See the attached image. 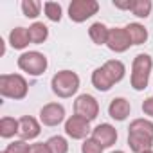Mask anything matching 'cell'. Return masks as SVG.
<instances>
[{
	"mask_svg": "<svg viewBox=\"0 0 153 153\" xmlns=\"http://www.w3.org/2000/svg\"><path fill=\"white\" fill-rule=\"evenodd\" d=\"M79 85H81V79L79 76L76 74L74 70H59L52 76L51 79V88L52 92L61 97V99H67V97H72L76 96V92L79 90Z\"/></svg>",
	"mask_w": 153,
	"mask_h": 153,
	"instance_id": "obj_1",
	"label": "cell"
},
{
	"mask_svg": "<svg viewBox=\"0 0 153 153\" xmlns=\"http://www.w3.org/2000/svg\"><path fill=\"white\" fill-rule=\"evenodd\" d=\"M151 68H153V59L149 54H137L131 61V76H130V83L131 88L140 92L148 87L149 83V76H151Z\"/></svg>",
	"mask_w": 153,
	"mask_h": 153,
	"instance_id": "obj_2",
	"label": "cell"
},
{
	"mask_svg": "<svg viewBox=\"0 0 153 153\" xmlns=\"http://www.w3.org/2000/svg\"><path fill=\"white\" fill-rule=\"evenodd\" d=\"M29 83L22 74H2L0 76V96L20 101L27 96Z\"/></svg>",
	"mask_w": 153,
	"mask_h": 153,
	"instance_id": "obj_3",
	"label": "cell"
},
{
	"mask_svg": "<svg viewBox=\"0 0 153 153\" xmlns=\"http://www.w3.org/2000/svg\"><path fill=\"white\" fill-rule=\"evenodd\" d=\"M16 65L22 72L29 74V76H42L47 67H49V61H47V56L43 52H38V51H27V52H22L16 59Z\"/></svg>",
	"mask_w": 153,
	"mask_h": 153,
	"instance_id": "obj_4",
	"label": "cell"
},
{
	"mask_svg": "<svg viewBox=\"0 0 153 153\" xmlns=\"http://www.w3.org/2000/svg\"><path fill=\"white\" fill-rule=\"evenodd\" d=\"M99 11L97 0H72L68 4V18L76 24H83Z\"/></svg>",
	"mask_w": 153,
	"mask_h": 153,
	"instance_id": "obj_5",
	"label": "cell"
},
{
	"mask_svg": "<svg viewBox=\"0 0 153 153\" xmlns=\"http://www.w3.org/2000/svg\"><path fill=\"white\" fill-rule=\"evenodd\" d=\"M65 133L72 140H85L92 133L90 121H87L85 117H79V115L74 114L65 121Z\"/></svg>",
	"mask_w": 153,
	"mask_h": 153,
	"instance_id": "obj_6",
	"label": "cell"
},
{
	"mask_svg": "<svg viewBox=\"0 0 153 153\" xmlns=\"http://www.w3.org/2000/svg\"><path fill=\"white\" fill-rule=\"evenodd\" d=\"M74 114L85 117L87 121H94L99 115V103L94 96L90 94H81L74 101Z\"/></svg>",
	"mask_w": 153,
	"mask_h": 153,
	"instance_id": "obj_7",
	"label": "cell"
},
{
	"mask_svg": "<svg viewBox=\"0 0 153 153\" xmlns=\"http://www.w3.org/2000/svg\"><path fill=\"white\" fill-rule=\"evenodd\" d=\"M65 121V106L59 103H47L40 110V123L43 126H58Z\"/></svg>",
	"mask_w": 153,
	"mask_h": 153,
	"instance_id": "obj_8",
	"label": "cell"
},
{
	"mask_svg": "<svg viewBox=\"0 0 153 153\" xmlns=\"http://www.w3.org/2000/svg\"><path fill=\"white\" fill-rule=\"evenodd\" d=\"M106 47L112 52H117V54L126 52L131 47V42H130V36L126 33V27H112L110 33H108Z\"/></svg>",
	"mask_w": 153,
	"mask_h": 153,
	"instance_id": "obj_9",
	"label": "cell"
},
{
	"mask_svg": "<svg viewBox=\"0 0 153 153\" xmlns=\"http://www.w3.org/2000/svg\"><path fill=\"white\" fill-rule=\"evenodd\" d=\"M117 130L110 123H101L92 130V139L97 140L103 148H112L117 142Z\"/></svg>",
	"mask_w": 153,
	"mask_h": 153,
	"instance_id": "obj_10",
	"label": "cell"
},
{
	"mask_svg": "<svg viewBox=\"0 0 153 153\" xmlns=\"http://www.w3.org/2000/svg\"><path fill=\"white\" fill-rule=\"evenodd\" d=\"M18 123H20L18 135H20L22 140H33V139H36V137L40 135V131H42L40 121H38L36 117H33V115H24V117L18 119Z\"/></svg>",
	"mask_w": 153,
	"mask_h": 153,
	"instance_id": "obj_11",
	"label": "cell"
},
{
	"mask_svg": "<svg viewBox=\"0 0 153 153\" xmlns=\"http://www.w3.org/2000/svg\"><path fill=\"white\" fill-rule=\"evenodd\" d=\"M131 112V105L126 97H114L108 105V115L114 121H126Z\"/></svg>",
	"mask_w": 153,
	"mask_h": 153,
	"instance_id": "obj_12",
	"label": "cell"
},
{
	"mask_svg": "<svg viewBox=\"0 0 153 153\" xmlns=\"http://www.w3.org/2000/svg\"><path fill=\"white\" fill-rule=\"evenodd\" d=\"M128 146L133 153H142L153 148V139L139 131H128Z\"/></svg>",
	"mask_w": 153,
	"mask_h": 153,
	"instance_id": "obj_13",
	"label": "cell"
},
{
	"mask_svg": "<svg viewBox=\"0 0 153 153\" xmlns=\"http://www.w3.org/2000/svg\"><path fill=\"white\" fill-rule=\"evenodd\" d=\"M103 68L108 74V78L112 79L114 85L119 83V81H123L124 76H126V67H124V63L121 59H108V61L103 63Z\"/></svg>",
	"mask_w": 153,
	"mask_h": 153,
	"instance_id": "obj_14",
	"label": "cell"
},
{
	"mask_svg": "<svg viewBox=\"0 0 153 153\" xmlns=\"http://www.w3.org/2000/svg\"><path fill=\"white\" fill-rule=\"evenodd\" d=\"M31 43L29 40V31L27 27H15L11 33H9V45L16 51H24L27 45Z\"/></svg>",
	"mask_w": 153,
	"mask_h": 153,
	"instance_id": "obj_15",
	"label": "cell"
},
{
	"mask_svg": "<svg viewBox=\"0 0 153 153\" xmlns=\"http://www.w3.org/2000/svg\"><path fill=\"white\" fill-rule=\"evenodd\" d=\"M126 33H128V36H130L131 45H142V43H146V40H148V29H146L142 24H139V22L128 24V25H126Z\"/></svg>",
	"mask_w": 153,
	"mask_h": 153,
	"instance_id": "obj_16",
	"label": "cell"
},
{
	"mask_svg": "<svg viewBox=\"0 0 153 153\" xmlns=\"http://www.w3.org/2000/svg\"><path fill=\"white\" fill-rule=\"evenodd\" d=\"M108 33H110V27H106L103 22H94L88 27V36L96 45H106Z\"/></svg>",
	"mask_w": 153,
	"mask_h": 153,
	"instance_id": "obj_17",
	"label": "cell"
},
{
	"mask_svg": "<svg viewBox=\"0 0 153 153\" xmlns=\"http://www.w3.org/2000/svg\"><path fill=\"white\" fill-rule=\"evenodd\" d=\"M92 85H94V88L99 90V92H108V90L114 87L112 79L108 78V74L105 72L103 67H97V68L92 72Z\"/></svg>",
	"mask_w": 153,
	"mask_h": 153,
	"instance_id": "obj_18",
	"label": "cell"
},
{
	"mask_svg": "<svg viewBox=\"0 0 153 153\" xmlns=\"http://www.w3.org/2000/svg\"><path fill=\"white\" fill-rule=\"evenodd\" d=\"M27 31H29V40L34 45H42L49 38V27L43 22H34L33 25L27 27Z\"/></svg>",
	"mask_w": 153,
	"mask_h": 153,
	"instance_id": "obj_19",
	"label": "cell"
},
{
	"mask_svg": "<svg viewBox=\"0 0 153 153\" xmlns=\"http://www.w3.org/2000/svg\"><path fill=\"white\" fill-rule=\"evenodd\" d=\"M20 130V123L15 117H2L0 119V137L2 139H11L15 135H18Z\"/></svg>",
	"mask_w": 153,
	"mask_h": 153,
	"instance_id": "obj_20",
	"label": "cell"
},
{
	"mask_svg": "<svg viewBox=\"0 0 153 153\" xmlns=\"http://www.w3.org/2000/svg\"><path fill=\"white\" fill-rule=\"evenodd\" d=\"M128 131H139V133H144V135H149L153 139V123L149 119H133L130 123V128Z\"/></svg>",
	"mask_w": 153,
	"mask_h": 153,
	"instance_id": "obj_21",
	"label": "cell"
},
{
	"mask_svg": "<svg viewBox=\"0 0 153 153\" xmlns=\"http://www.w3.org/2000/svg\"><path fill=\"white\" fill-rule=\"evenodd\" d=\"M20 7H22V13H24V16H27V18H38L40 16V13H42V2H38V0H24V2L20 4Z\"/></svg>",
	"mask_w": 153,
	"mask_h": 153,
	"instance_id": "obj_22",
	"label": "cell"
},
{
	"mask_svg": "<svg viewBox=\"0 0 153 153\" xmlns=\"http://www.w3.org/2000/svg\"><path fill=\"white\" fill-rule=\"evenodd\" d=\"M151 0H133L131 4V13L137 16V18H148L149 13H151Z\"/></svg>",
	"mask_w": 153,
	"mask_h": 153,
	"instance_id": "obj_23",
	"label": "cell"
},
{
	"mask_svg": "<svg viewBox=\"0 0 153 153\" xmlns=\"http://www.w3.org/2000/svg\"><path fill=\"white\" fill-rule=\"evenodd\" d=\"M47 146H49L51 153H68V142L61 135H52L47 140Z\"/></svg>",
	"mask_w": 153,
	"mask_h": 153,
	"instance_id": "obj_24",
	"label": "cell"
},
{
	"mask_svg": "<svg viewBox=\"0 0 153 153\" xmlns=\"http://www.w3.org/2000/svg\"><path fill=\"white\" fill-rule=\"evenodd\" d=\"M43 13L51 22H59L63 16V9L58 2H45L43 4Z\"/></svg>",
	"mask_w": 153,
	"mask_h": 153,
	"instance_id": "obj_25",
	"label": "cell"
},
{
	"mask_svg": "<svg viewBox=\"0 0 153 153\" xmlns=\"http://www.w3.org/2000/svg\"><path fill=\"white\" fill-rule=\"evenodd\" d=\"M4 151L6 153H29L31 151V146L27 144V140L18 139V140H13L11 144H7V148Z\"/></svg>",
	"mask_w": 153,
	"mask_h": 153,
	"instance_id": "obj_26",
	"label": "cell"
},
{
	"mask_svg": "<svg viewBox=\"0 0 153 153\" xmlns=\"http://www.w3.org/2000/svg\"><path fill=\"white\" fill-rule=\"evenodd\" d=\"M103 149H105V148H103L97 140H94L92 137L85 139L83 144H81V153H103Z\"/></svg>",
	"mask_w": 153,
	"mask_h": 153,
	"instance_id": "obj_27",
	"label": "cell"
},
{
	"mask_svg": "<svg viewBox=\"0 0 153 153\" xmlns=\"http://www.w3.org/2000/svg\"><path fill=\"white\" fill-rule=\"evenodd\" d=\"M142 112H144V115H148V117L153 119V96L144 99V103H142Z\"/></svg>",
	"mask_w": 153,
	"mask_h": 153,
	"instance_id": "obj_28",
	"label": "cell"
},
{
	"mask_svg": "<svg viewBox=\"0 0 153 153\" xmlns=\"http://www.w3.org/2000/svg\"><path fill=\"white\" fill-rule=\"evenodd\" d=\"M29 153H51V149H49L47 142H34V144H31Z\"/></svg>",
	"mask_w": 153,
	"mask_h": 153,
	"instance_id": "obj_29",
	"label": "cell"
},
{
	"mask_svg": "<svg viewBox=\"0 0 153 153\" xmlns=\"http://www.w3.org/2000/svg\"><path fill=\"white\" fill-rule=\"evenodd\" d=\"M114 7L117 9H124V11H131V4H133V0H126V2H119V0H114Z\"/></svg>",
	"mask_w": 153,
	"mask_h": 153,
	"instance_id": "obj_30",
	"label": "cell"
},
{
	"mask_svg": "<svg viewBox=\"0 0 153 153\" xmlns=\"http://www.w3.org/2000/svg\"><path fill=\"white\" fill-rule=\"evenodd\" d=\"M112 153H124V151H121V149H115V151H112Z\"/></svg>",
	"mask_w": 153,
	"mask_h": 153,
	"instance_id": "obj_31",
	"label": "cell"
},
{
	"mask_svg": "<svg viewBox=\"0 0 153 153\" xmlns=\"http://www.w3.org/2000/svg\"><path fill=\"white\" fill-rule=\"evenodd\" d=\"M142 153H153V149H148V151H142Z\"/></svg>",
	"mask_w": 153,
	"mask_h": 153,
	"instance_id": "obj_32",
	"label": "cell"
},
{
	"mask_svg": "<svg viewBox=\"0 0 153 153\" xmlns=\"http://www.w3.org/2000/svg\"><path fill=\"white\" fill-rule=\"evenodd\" d=\"M0 153H6V151H0Z\"/></svg>",
	"mask_w": 153,
	"mask_h": 153,
	"instance_id": "obj_33",
	"label": "cell"
}]
</instances>
